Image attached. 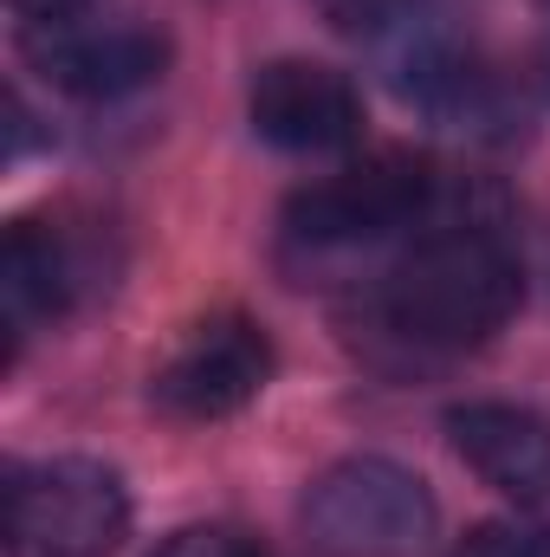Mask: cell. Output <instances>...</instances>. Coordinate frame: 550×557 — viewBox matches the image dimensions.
Masks as SVG:
<instances>
[{"mask_svg": "<svg viewBox=\"0 0 550 557\" xmlns=\"http://www.w3.org/2000/svg\"><path fill=\"white\" fill-rule=\"evenodd\" d=\"M155 557H266V552L234 525H188L168 545H155Z\"/></svg>", "mask_w": 550, "mask_h": 557, "instance_id": "cell-12", "label": "cell"}, {"mask_svg": "<svg viewBox=\"0 0 550 557\" xmlns=\"http://www.w3.org/2000/svg\"><path fill=\"white\" fill-rule=\"evenodd\" d=\"M453 454L505 499L532 506L550 493V421L518 403H460L447 416Z\"/></svg>", "mask_w": 550, "mask_h": 557, "instance_id": "cell-9", "label": "cell"}, {"mask_svg": "<svg viewBox=\"0 0 550 557\" xmlns=\"http://www.w3.org/2000/svg\"><path fill=\"white\" fill-rule=\"evenodd\" d=\"M447 557H550V539L532 532V525H479Z\"/></svg>", "mask_w": 550, "mask_h": 557, "instance_id": "cell-11", "label": "cell"}, {"mask_svg": "<svg viewBox=\"0 0 550 557\" xmlns=\"http://www.w3.org/2000/svg\"><path fill=\"white\" fill-rule=\"evenodd\" d=\"M253 137H266L285 156H337L363 137V98L337 65L317 59H273L247 85Z\"/></svg>", "mask_w": 550, "mask_h": 557, "instance_id": "cell-7", "label": "cell"}, {"mask_svg": "<svg viewBox=\"0 0 550 557\" xmlns=\"http://www.w3.org/2000/svg\"><path fill=\"white\" fill-rule=\"evenodd\" d=\"M311 7L324 13L330 33L370 46V52L396 72V85L409 91L414 104L466 59V52L453 46V33H447L440 0H311Z\"/></svg>", "mask_w": 550, "mask_h": 557, "instance_id": "cell-8", "label": "cell"}, {"mask_svg": "<svg viewBox=\"0 0 550 557\" xmlns=\"http://www.w3.org/2000/svg\"><path fill=\"white\" fill-rule=\"evenodd\" d=\"M538 72H545V91H550V0H545V33H538Z\"/></svg>", "mask_w": 550, "mask_h": 557, "instance_id": "cell-14", "label": "cell"}, {"mask_svg": "<svg viewBox=\"0 0 550 557\" xmlns=\"http://www.w3.org/2000/svg\"><path fill=\"white\" fill-rule=\"evenodd\" d=\"M85 285V253L65 240V227H39V221H13L7 247H0V305H7V331L20 337L26 324L65 318L72 298Z\"/></svg>", "mask_w": 550, "mask_h": 557, "instance_id": "cell-10", "label": "cell"}, {"mask_svg": "<svg viewBox=\"0 0 550 557\" xmlns=\"http://www.w3.org/2000/svg\"><path fill=\"white\" fill-rule=\"evenodd\" d=\"M525 298L518 253L479 221H447L421 234L383 278V318L427 350H466L512 324Z\"/></svg>", "mask_w": 550, "mask_h": 557, "instance_id": "cell-1", "label": "cell"}, {"mask_svg": "<svg viewBox=\"0 0 550 557\" xmlns=\"http://www.w3.org/2000/svg\"><path fill=\"white\" fill-rule=\"evenodd\" d=\"M0 532L7 557H111L130 532V493L117 467L85 454L13 467Z\"/></svg>", "mask_w": 550, "mask_h": 557, "instance_id": "cell-2", "label": "cell"}, {"mask_svg": "<svg viewBox=\"0 0 550 557\" xmlns=\"http://www.w3.org/2000/svg\"><path fill=\"white\" fill-rule=\"evenodd\" d=\"M26 65L65 98H130L168 72V39L142 20H98V13H52L20 26Z\"/></svg>", "mask_w": 550, "mask_h": 557, "instance_id": "cell-5", "label": "cell"}, {"mask_svg": "<svg viewBox=\"0 0 550 557\" xmlns=\"http://www.w3.org/2000/svg\"><path fill=\"white\" fill-rule=\"evenodd\" d=\"M85 0H13L20 20H52V13H78Z\"/></svg>", "mask_w": 550, "mask_h": 557, "instance_id": "cell-13", "label": "cell"}, {"mask_svg": "<svg viewBox=\"0 0 550 557\" xmlns=\"http://www.w3.org/2000/svg\"><path fill=\"white\" fill-rule=\"evenodd\" d=\"M273 376V337L266 324L240 318V311H221V318H201L175 350L168 363L155 370L149 396L155 409L175 421H221L240 416Z\"/></svg>", "mask_w": 550, "mask_h": 557, "instance_id": "cell-6", "label": "cell"}, {"mask_svg": "<svg viewBox=\"0 0 550 557\" xmlns=\"http://www.w3.org/2000/svg\"><path fill=\"white\" fill-rule=\"evenodd\" d=\"M434 493L402 460L350 454L304 493V532L324 557H414L434 539Z\"/></svg>", "mask_w": 550, "mask_h": 557, "instance_id": "cell-3", "label": "cell"}, {"mask_svg": "<svg viewBox=\"0 0 550 557\" xmlns=\"http://www.w3.org/2000/svg\"><path fill=\"white\" fill-rule=\"evenodd\" d=\"M434 201H440V175L421 156L383 149V156L343 162L337 175H324L304 195H291L285 234L298 247H370V240L421 227L434 214Z\"/></svg>", "mask_w": 550, "mask_h": 557, "instance_id": "cell-4", "label": "cell"}]
</instances>
